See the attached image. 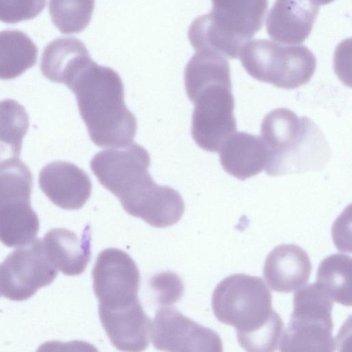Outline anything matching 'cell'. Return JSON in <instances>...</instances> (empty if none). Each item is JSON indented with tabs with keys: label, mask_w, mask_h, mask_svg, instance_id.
Instances as JSON below:
<instances>
[{
	"label": "cell",
	"mask_w": 352,
	"mask_h": 352,
	"mask_svg": "<svg viewBox=\"0 0 352 352\" xmlns=\"http://www.w3.org/2000/svg\"><path fill=\"white\" fill-rule=\"evenodd\" d=\"M311 270L309 256L302 248L280 244L266 256L263 277L272 290L290 293L308 281Z\"/></svg>",
	"instance_id": "16"
},
{
	"label": "cell",
	"mask_w": 352,
	"mask_h": 352,
	"mask_svg": "<svg viewBox=\"0 0 352 352\" xmlns=\"http://www.w3.org/2000/svg\"><path fill=\"white\" fill-rule=\"evenodd\" d=\"M91 230L85 227L80 238L65 228H53L43 239L52 264L67 276H78L86 269L91 258Z\"/></svg>",
	"instance_id": "17"
},
{
	"label": "cell",
	"mask_w": 352,
	"mask_h": 352,
	"mask_svg": "<svg viewBox=\"0 0 352 352\" xmlns=\"http://www.w3.org/2000/svg\"><path fill=\"white\" fill-rule=\"evenodd\" d=\"M101 324L111 344L124 351H142L149 345L151 322L140 300L128 305L98 306Z\"/></svg>",
	"instance_id": "14"
},
{
	"label": "cell",
	"mask_w": 352,
	"mask_h": 352,
	"mask_svg": "<svg viewBox=\"0 0 352 352\" xmlns=\"http://www.w3.org/2000/svg\"><path fill=\"white\" fill-rule=\"evenodd\" d=\"M28 128V114L22 104L12 99L0 101V164L19 157Z\"/></svg>",
	"instance_id": "22"
},
{
	"label": "cell",
	"mask_w": 352,
	"mask_h": 352,
	"mask_svg": "<svg viewBox=\"0 0 352 352\" xmlns=\"http://www.w3.org/2000/svg\"><path fill=\"white\" fill-rule=\"evenodd\" d=\"M67 87L96 145L120 148L133 142L137 120L125 105L123 82L115 70L91 60Z\"/></svg>",
	"instance_id": "2"
},
{
	"label": "cell",
	"mask_w": 352,
	"mask_h": 352,
	"mask_svg": "<svg viewBox=\"0 0 352 352\" xmlns=\"http://www.w3.org/2000/svg\"><path fill=\"white\" fill-rule=\"evenodd\" d=\"M284 323L276 313L264 326L249 333L236 336L238 343L246 351L272 352L277 349Z\"/></svg>",
	"instance_id": "25"
},
{
	"label": "cell",
	"mask_w": 352,
	"mask_h": 352,
	"mask_svg": "<svg viewBox=\"0 0 352 352\" xmlns=\"http://www.w3.org/2000/svg\"><path fill=\"white\" fill-rule=\"evenodd\" d=\"M38 49L32 39L18 30L0 31V79L15 78L36 63Z\"/></svg>",
	"instance_id": "20"
},
{
	"label": "cell",
	"mask_w": 352,
	"mask_h": 352,
	"mask_svg": "<svg viewBox=\"0 0 352 352\" xmlns=\"http://www.w3.org/2000/svg\"><path fill=\"white\" fill-rule=\"evenodd\" d=\"M58 270L49 260L38 239L17 248L0 265V292L6 298L23 301L50 285Z\"/></svg>",
	"instance_id": "10"
},
{
	"label": "cell",
	"mask_w": 352,
	"mask_h": 352,
	"mask_svg": "<svg viewBox=\"0 0 352 352\" xmlns=\"http://www.w3.org/2000/svg\"><path fill=\"white\" fill-rule=\"evenodd\" d=\"M150 162L148 151L132 143L98 153L90 166L128 214L155 228L168 227L182 218L184 202L177 190L154 182L148 172Z\"/></svg>",
	"instance_id": "1"
},
{
	"label": "cell",
	"mask_w": 352,
	"mask_h": 352,
	"mask_svg": "<svg viewBox=\"0 0 352 352\" xmlns=\"http://www.w3.org/2000/svg\"><path fill=\"white\" fill-rule=\"evenodd\" d=\"M318 11L316 0H276L267 17V32L281 43H303L311 33Z\"/></svg>",
	"instance_id": "15"
},
{
	"label": "cell",
	"mask_w": 352,
	"mask_h": 352,
	"mask_svg": "<svg viewBox=\"0 0 352 352\" xmlns=\"http://www.w3.org/2000/svg\"><path fill=\"white\" fill-rule=\"evenodd\" d=\"M351 258L337 253L324 258L318 267L316 284L338 303L351 305Z\"/></svg>",
	"instance_id": "23"
},
{
	"label": "cell",
	"mask_w": 352,
	"mask_h": 352,
	"mask_svg": "<svg viewBox=\"0 0 352 352\" xmlns=\"http://www.w3.org/2000/svg\"><path fill=\"white\" fill-rule=\"evenodd\" d=\"M95 0H49L52 21L65 34L82 32L91 19Z\"/></svg>",
	"instance_id": "24"
},
{
	"label": "cell",
	"mask_w": 352,
	"mask_h": 352,
	"mask_svg": "<svg viewBox=\"0 0 352 352\" xmlns=\"http://www.w3.org/2000/svg\"><path fill=\"white\" fill-rule=\"evenodd\" d=\"M219 153L223 170L240 180L259 174L267 162V150L262 138L246 132H235Z\"/></svg>",
	"instance_id": "18"
},
{
	"label": "cell",
	"mask_w": 352,
	"mask_h": 352,
	"mask_svg": "<svg viewBox=\"0 0 352 352\" xmlns=\"http://www.w3.org/2000/svg\"><path fill=\"white\" fill-rule=\"evenodd\" d=\"M294 310L281 334L280 351L332 352V299L316 283L302 286L294 294Z\"/></svg>",
	"instance_id": "7"
},
{
	"label": "cell",
	"mask_w": 352,
	"mask_h": 352,
	"mask_svg": "<svg viewBox=\"0 0 352 352\" xmlns=\"http://www.w3.org/2000/svg\"><path fill=\"white\" fill-rule=\"evenodd\" d=\"M32 175L19 158L0 164V241L19 248L33 241L39 219L31 206Z\"/></svg>",
	"instance_id": "8"
},
{
	"label": "cell",
	"mask_w": 352,
	"mask_h": 352,
	"mask_svg": "<svg viewBox=\"0 0 352 352\" xmlns=\"http://www.w3.org/2000/svg\"><path fill=\"white\" fill-rule=\"evenodd\" d=\"M150 339L154 347L160 351H223L222 340L216 331L171 307H162L156 311Z\"/></svg>",
	"instance_id": "12"
},
{
	"label": "cell",
	"mask_w": 352,
	"mask_h": 352,
	"mask_svg": "<svg viewBox=\"0 0 352 352\" xmlns=\"http://www.w3.org/2000/svg\"><path fill=\"white\" fill-rule=\"evenodd\" d=\"M46 6V0H0V21L16 23L38 16Z\"/></svg>",
	"instance_id": "26"
},
{
	"label": "cell",
	"mask_w": 352,
	"mask_h": 352,
	"mask_svg": "<svg viewBox=\"0 0 352 352\" xmlns=\"http://www.w3.org/2000/svg\"><path fill=\"white\" fill-rule=\"evenodd\" d=\"M267 150L265 172L270 176L321 170L331 149L319 126L309 118L286 108L268 113L261 127Z\"/></svg>",
	"instance_id": "3"
},
{
	"label": "cell",
	"mask_w": 352,
	"mask_h": 352,
	"mask_svg": "<svg viewBox=\"0 0 352 352\" xmlns=\"http://www.w3.org/2000/svg\"><path fill=\"white\" fill-rule=\"evenodd\" d=\"M210 13L189 26L188 37L196 52L237 58L243 45L263 27L267 0H211Z\"/></svg>",
	"instance_id": "4"
},
{
	"label": "cell",
	"mask_w": 352,
	"mask_h": 352,
	"mask_svg": "<svg viewBox=\"0 0 352 352\" xmlns=\"http://www.w3.org/2000/svg\"><path fill=\"white\" fill-rule=\"evenodd\" d=\"M184 81L188 98L210 85H232L229 63L217 53L198 52L185 67Z\"/></svg>",
	"instance_id": "21"
},
{
	"label": "cell",
	"mask_w": 352,
	"mask_h": 352,
	"mask_svg": "<svg viewBox=\"0 0 352 352\" xmlns=\"http://www.w3.org/2000/svg\"><path fill=\"white\" fill-rule=\"evenodd\" d=\"M92 278L99 307H122L139 300L138 267L121 250L107 248L100 252L93 268Z\"/></svg>",
	"instance_id": "11"
},
{
	"label": "cell",
	"mask_w": 352,
	"mask_h": 352,
	"mask_svg": "<svg viewBox=\"0 0 352 352\" xmlns=\"http://www.w3.org/2000/svg\"><path fill=\"white\" fill-rule=\"evenodd\" d=\"M272 296L263 279L246 274L223 278L212 295V309L217 320L236 329V336L251 333L267 324L277 313Z\"/></svg>",
	"instance_id": "5"
},
{
	"label": "cell",
	"mask_w": 352,
	"mask_h": 352,
	"mask_svg": "<svg viewBox=\"0 0 352 352\" xmlns=\"http://www.w3.org/2000/svg\"><path fill=\"white\" fill-rule=\"evenodd\" d=\"M41 190L56 206L65 210H78L89 199L92 184L88 175L76 165L56 161L40 171Z\"/></svg>",
	"instance_id": "13"
},
{
	"label": "cell",
	"mask_w": 352,
	"mask_h": 352,
	"mask_svg": "<svg viewBox=\"0 0 352 352\" xmlns=\"http://www.w3.org/2000/svg\"><path fill=\"white\" fill-rule=\"evenodd\" d=\"M316 1L319 3V5H326V4L331 3L333 0H316Z\"/></svg>",
	"instance_id": "27"
},
{
	"label": "cell",
	"mask_w": 352,
	"mask_h": 352,
	"mask_svg": "<svg viewBox=\"0 0 352 352\" xmlns=\"http://www.w3.org/2000/svg\"><path fill=\"white\" fill-rule=\"evenodd\" d=\"M92 59L85 44L75 37H60L45 46L41 70L48 80L67 87Z\"/></svg>",
	"instance_id": "19"
},
{
	"label": "cell",
	"mask_w": 352,
	"mask_h": 352,
	"mask_svg": "<svg viewBox=\"0 0 352 352\" xmlns=\"http://www.w3.org/2000/svg\"><path fill=\"white\" fill-rule=\"evenodd\" d=\"M194 103L191 134L196 144L209 152H219L236 132L232 85H212L188 98Z\"/></svg>",
	"instance_id": "9"
},
{
	"label": "cell",
	"mask_w": 352,
	"mask_h": 352,
	"mask_svg": "<svg viewBox=\"0 0 352 352\" xmlns=\"http://www.w3.org/2000/svg\"><path fill=\"white\" fill-rule=\"evenodd\" d=\"M1 292H0V296H1Z\"/></svg>",
	"instance_id": "28"
},
{
	"label": "cell",
	"mask_w": 352,
	"mask_h": 352,
	"mask_svg": "<svg viewBox=\"0 0 352 352\" xmlns=\"http://www.w3.org/2000/svg\"><path fill=\"white\" fill-rule=\"evenodd\" d=\"M239 56L252 78L285 89L307 84L316 67V58L306 46L285 45L266 39L248 41Z\"/></svg>",
	"instance_id": "6"
}]
</instances>
